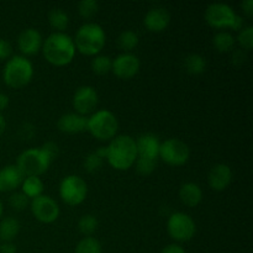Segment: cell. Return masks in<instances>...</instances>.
Wrapping results in <instances>:
<instances>
[{
    "mask_svg": "<svg viewBox=\"0 0 253 253\" xmlns=\"http://www.w3.org/2000/svg\"><path fill=\"white\" fill-rule=\"evenodd\" d=\"M99 2L96 0H82L78 2V12L83 19H90L98 12Z\"/></svg>",
    "mask_w": 253,
    "mask_h": 253,
    "instance_id": "f546056e",
    "label": "cell"
},
{
    "mask_svg": "<svg viewBox=\"0 0 253 253\" xmlns=\"http://www.w3.org/2000/svg\"><path fill=\"white\" fill-rule=\"evenodd\" d=\"M103 249H101V244L99 242V240H96L95 237L88 236L83 237L81 241L77 244L74 253H101Z\"/></svg>",
    "mask_w": 253,
    "mask_h": 253,
    "instance_id": "4316f807",
    "label": "cell"
},
{
    "mask_svg": "<svg viewBox=\"0 0 253 253\" xmlns=\"http://www.w3.org/2000/svg\"><path fill=\"white\" fill-rule=\"evenodd\" d=\"M215 48L221 53L230 52L235 46V37L229 31H219L212 39Z\"/></svg>",
    "mask_w": 253,
    "mask_h": 253,
    "instance_id": "d4e9b609",
    "label": "cell"
},
{
    "mask_svg": "<svg viewBox=\"0 0 253 253\" xmlns=\"http://www.w3.org/2000/svg\"><path fill=\"white\" fill-rule=\"evenodd\" d=\"M232 180V170L230 166L225 163H217L210 169L208 175V183L210 188L216 192H222L226 189Z\"/></svg>",
    "mask_w": 253,
    "mask_h": 253,
    "instance_id": "2e32d148",
    "label": "cell"
},
{
    "mask_svg": "<svg viewBox=\"0 0 253 253\" xmlns=\"http://www.w3.org/2000/svg\"><path fill=\"white\" fill-rule=\"evenodd\" d=\"M119 130V121L115 114L108 109L95 111L88 118L86 131L99 141H111Z\"/></svg>",
    "mask_w": 253,
    "mask_h": 253,
    "instance_id": "5b68a950",
    "label": "cell"
},
{
    "mask_svg": "<svg viewBox=\"0 0 253 253\" xmlns=\"http://www.w3.org/2000/svg\"><path fill=\"white\" fill-rule=\"evenodd\" d=\"M167 231L174 241L188 242L194 237L197 232V225L190 215L178 211L170 215L168 219Z\"/></svg>",
    "mask_w": 253,
    "mask_h": 253,
    "instance_id": "9c48e42d",
    "label": "cell"
},
{
    "mask_svg": "<svg viewBox=\"0 0 253 253\" xmlns=\"http://www.w3.org/2000/svg\"><path fill=\"white\" fill-rule=\"evenodd\" d=\"M161 253H187V252H185V250L183 249L182 246H179V245L172 244L166 246Z\"/></svg>",
    "mask_w": 253,
    "mask_h": 253,
    "instance_id": "8d00e7d4",
    "label": "cell"
},
{
    "mask_svg": "<svg viewBox=\"0 0 253 253\" xmlns=\"http://www.w3.org/2000/svg\"><path fill=\"white\" fill-rule=\"evenodd\" d=\"M88 195V184L82 177L69 174L62 179L59 184V197L71 207L81 205Z\"/></svg>",
    "mask_w": 253,
    "mask_h": 253,
    "instance_id": "52a82bcc",
    "label": "cell"
},
{
    "mask_svg": "<svg viewBox=\"0 0 253 253\" xmlns=\"http://www.w3.org/2000/svg\"><path fill=\"white\" fill-rule=\"evenodd\" d=\"M185 71L190 74H202L207 68V61L203 56L198 53H190L184 59Z\"/></svg>",
    "mask_w": 253,
    "mask_h": 253,
    "instance_id": "cb8c5ba5",
    "label": "cell"
},
{
    "mask_svg": "<svg viewBox=\"0 0 253 253\" xmlns=\"http://www.w3.org/2000/svg\"><path fill=\"white\" fill-rule=\"evenodd\" d=\"M170 22V15L166 7L156 6L147 11L143 19V25L151 32H162Z\"/></svg>",
    "mask_w": 253,
    "mask_h": 253,
    "instance_id": "9a60e30c",
    "label": "cell"
},
{
    "mask_svg": "<svg viewBox=\"0 0 253 253\" xmlns=\"http://www.w3.org/2000/svg\"><path fill=\"white\" fill-rule=\"evenodd\" d=\"M24 175L21 174L15 165L5 166L0 169V192L10 193L15 192L17 188L21 187L24 180Z\"/></svg>",
    "mask_w": 253,
    "mask_h": 253,
    "instance_id": "d6986e66",
    "label": "cell"
},
{
    "mask_svg": "<svg viewBox=\"0 0 253 253\" xmlns=\"http://www.w3.org/2000/svg\"><path fill=\"white\" fill-rule=\"evenodd\" d=\"M41 51L49 64L64 67L73 61L77 49L69 35L66 32H53L43 41Z\"/></svg>",
    "mask_w": 253,
    "mask_h": 253,
    "instance_id": "6da1fadb",
    "label": "cell"
},
{
    "mask_svg": "<svg viewBox=\"0 0 253 253\" xmlns=\"http://www.w3.org/2000/svg\"><path fill=\"white\" fill-rule=\"evenodd\" d=\"M42 44H43V39L41 32L34 27L22 30L17 37V47L24 57L35 56L39 53L42 49Z\"/></svg>",
    "mask_w": 253,
    "mask_h": 253,
    "instance_id": "5bb4252c",
    "label": "cell"
},
{
    "mask_svg": "<svg viewBox=\"0 0 253 253\" xmlns=\"http://www.w3.org/2000/svg\"><path fill=\"white\" fill-rule=\"evenodd\" d=\"M20 232V222L15 217L7 216L0 219V240L2 242H12Z\"/></svg>",
    "mask_w": 253,
    "mask_h": 253,
    "instance_id": "44dd1931",
    "label": "cell"
},
{
    "mask_svg": "<svg viewBox=\"0 0 253 253\" xmlns=\"http://www.w3.org/2000/svg\"><path fill=\"white\" fill-rule=\"evenodd\" d=\"M135 165H136V170H137L141 175H150L152 174L153 170L156 169L157 161H151V160H146V158L137 157Z\"/></svg>",
    "mask_w": 253,
    "mask_h": 253,
    "instance_id": "836d02e7",
    "label": "cell"
},
{
    "mask_svg": "<svg viewBox=\"0 0 253 253\" xmlns=\"http://www.w3.org/2000/svg\"><path fill=\"white\" fill-rule=\"evenodd\" d=\"M98 219H96V216H94V215L91 214L83 215L78 221L79 231H81V234H83L85 237L91 236V235L98 230Z\"/></svg>",
    "mask_w": 253,
    "mask_h": 253,
    "instance_id": "83f0119b",
    "label": "cell"
},
{
    "mask_svg": "<svg viewBox=\"0 0 253 253\" xmlns=\"http://www.w3.org/2000/svg\"><path fill=\"white\" fill-rule=\"evenodd\" d=\"M12 47L10 42L5 39H0V61H6L11 57Z\"/></svg>",
    "mask_w": 253,
    "mask_h": 253,
    "instance_id": "d590c367",
    "label": "cell"
},
{
    "mask_svg": "<svg viewBox=\"0 0 253 253\" xmlns=\"http://www.w3.org/2000/svg\"><path fill=\"white\" fill-rule=\"evenodd\" d=\"M237 14L230 5L214 2L205 9V21L212 29H230L234 25Z\"/></svg>",
    "mask_w": 253,
    "mask_h": 253,
    "instance_id": "30bf717a",
    "label": "cell"
},
{
    "mask_svg": "<svg viewBox=\"0 0 253 253\" xmlns=\"http://www.w3.org/2000/svg\"><path fill=\"white\" fill-rule=\"evenodd\" d=\"M140 67L141 62L136 54L131 53V52H124L115 57V59H113L111 72L118 78L127 81V79L133 78L138 73Z\"/></svg>",
    "mask_w": 253,
    "mask_h": 253,
    "instance_id": "4fadbf2b",
    "label": "cell"
},
{
    "mask_svg": "<svg viewBox=\"0 0 253 253\" xmlns=\"http://www.w3.org/2000/svg\"><path fill=\"white\" fill-rule=\"evenodd\" d=\"M108 163L116 170H127L137 160L135 138L130 135H116L108 146Z\"/></svg>",
    "mask_w": 253,
    "mask_h": 253,
    "instance_id": "7a4b0ae2",
    "label": "cell"
},
{
    "mask_svg": "<svg viewBox=\"0 0 253 253\" xmlns=\"http://www.w3.org/2000/svg\"><path fill=\"white\" fill-rule=\"evenodd\" d=\"M95 153H96V155H98L100 158H103V160H105L106 156H108V148H106V146H105V147H104V146H103V147H99L98 150L95 151Z\"/></svg>",
    "mask_w": 253,
    "mask_h": 253,
    "instance_id": "60d3db41",
    "label": "cell"
},
{
    "mask_svg": "<svg viewBox=\"0 0 253 253\" xmlns=\"http://www.w3.org/2000/svg\"><path fill=\"white\" fill-rule=\"evenodd\" d=\"M51 163L41 147H34L20 153L15 166L24 177H40L48 170Z\"/></svg>",
    "mask_w": 253,
    "mask_h": 253,
    "instance_id": "8992f818",
    "label": "cell"
},
{
    "mask_svg": "<svg viewBox=\"0 0 253 253\" xmlns=\"http://www.w3.org/2000/svg\"><path fill=\"white\" fill-rule=\"evenodd\" d=\"M5 130H6V120H5L4 115L0 113V136L5 132Z\"/></svg>",
    "mask_w": 253,
    "mask_h": 253,
    "instance_id": "b9f144b4",
    "label": "cell"
},
{
    "mask_svg": "<svg viewBox=\"0 0 253 253\" xmlns=\"http://www.w3.org/2000/svg\"><path fill=\"white\" fill-rule=\"evenodd\" d=\"M241 9L247 16H252L253 15V0H244L241 2Z\"/></svg>",
    "mask_w": 253,
    "mask_h": 253,
    "instance_id": "f35d334b",
    "label": "cell"
},
{
    "mask_svg": "<svg viewBox=\"0 0 253 253\" xmlns=\"http://www.w3.org/2000/svg\"><path fill=\"white\" fill-rule=\"evenodd\" d=\"M41 148L43 150V152L48 156L49 160L51 161H53L54 158L58 157L59 148H58V145H57V143L52 142V141H48V142L43 143Z\"/></svg>",
    "mask_w": 253,
    "mask_h": 253,
    "instance_id": "e575fe53",
    "label": "cell"
},
{
    "mask_svg": "<svg viewBox=\"0 0 253 253\" xmlns=\"http://www.w3.org/2000/svg\"><path fill=\"white\" fill-rule=\"evenodd\" d=\"M2 212H4V207H2V203L1 200H0V219H1L2 216Z\"/></svg>",
    "mask_w": 253,
    "mask_h": 253,
    "instance_id": "7bdbcfd3",
    "label": "cell"
},
{
    "mask_svg": "<svg viewBox=\"0 0 253 253\" xmlns=\"http://www.w3.org/2000/svg\"><path fill=\"white\" fill-rule=\"evenodd\" d=\"M17 247L16 245L12 244V242H2V245H0V253H16Z\"/></svg>",
    "mask_w": 253,
    "mask_h": 253,
    "instance_id": "74e56055",
    "label": "cell"
},
{
    "mask_svg": "<svg viewBox=\"0 0 253 253\" xmlns=\"http://www.w3.org/2000/svg\"><path fill=\"white\" fill-rule=\"evenodd\" d=\"M135 141L136 148H137V157L151 161L158 160L161 142L157 136L153 133H143Z\"/></svg>",
    "mask_w": 253,
    "mask_h": 253,
    "instance_id": "e0dca14e",
    "label": "cell"
},
{
    "mask_svg": "<svg viewBox=\"0 0 253 253\" xmlns=\"http://www.w3.org/2000/svg\"><path fill=\"white\" fill-rule=\"evenodd\" d=\"M86 124H88L86 116L79 115L77 113H67L58 119L57 127L61 132L74 135V133H81L85 131Z\"/></svg>",
    "mask_w": 253,
    "mask_h": 253,
    "instance_id": "ac0fdd59",
    "label": "cell"
},
{
    "mask_svg": "<svg viewBox=\"0 0 253 253\" xmlns=\"http://www.w3.org/2000/svg\"><path fill=\"white\" fill-rule=\"evenodd\" d=\"M48 22L52 26V29L56 30V32H63L69 25V16L63 9L51 10L48 15Z\"/></svg>",
    "mask_w": 253,
    "mask_h": 253,
    "instance_id": "603a6c76",
    "label": "cell"
},
{
    "mask_svg": "<svg viewBox=\"0 0 253 253\" xmlns=\"http://www.w3.org/2000/svg\"><path fill=\"white\" fill-rule=\"evenodd\" d=\"M103 163H104L103 158L99 157L95 152H91L89 153V155H86V157L84 158L83 167L88 173H95L100 169Z\"/></svg>",
    "mask_w": 253,
    "mask_h": 253,
    "instance_id": "1f68e13d",
    "label": "cell"
},
{
    "mask_svg": "<svg viewBox=\"0 0 253 253\" xmlns=\"http://www.w3.org/2000/svg\"><path fill=\"white\" fill-rule=\"evenodd\" d=\"M43 182L40 177H25L21 183V193L29 199H35L43 194Z\"/></svg>",
    "mask_w": 253,
    "mask_h": 253,
    "instance_id": "7402d4cb",
    "label": "cell"
},
{
    "mask_svg": "<svg viewBox=\"0 0 253 253\" xmlns=\"http://www.w3.org/2000/svg\"><path fill=\"white\" fill-rule=\"evenodd\" d=\"M180 202L189 208H195L203 200V190L199 184L194 182H187L182 184L179 189Z\"/></svg>",
    "mask_w": 253,
    "mask_h": 253,
    "instance_id": "ffe728a7",
    "label": "cell"
},
{
    "mask_svg": "<svg viewBox=\"0 0 253 253\" xmlns=\"http://www.w3.org/2000/svg\"><path fill=\"white\" fill-rule=\"evenodd\" d=\"M74 46L84 56H98L105 47L106 34L96 22H85L76 32Z\"/></svg>",
    "mask_w": 253,
    "mask_h": 253,
    "instance_id": "3957f363",
    "label": "cell"
},
{
    "mask_svg": "<svg viewBox=\"0 0 253 253\" xmlns=\"http://www.w3.org/2000/svg\"><path fill=\"white\" fill-rule=\"evenodd\" d=\"M34 77V66L24 56H12L5 63L2 69L4 83L11 89L25 88Z\"/></svg>",
    "mask_w": 253,
    "mask_h": 253,
    "instance_id": "277c9868",
    "label": "cell"
},
{
    "mask_svg": "<svg viewBox=\"0 0 253 253\" xmlns=\"http://www.w3.org/2000/svg\"><path fill=\"white\" fill-rule=\"evenodd\" d=\"M91 69L95 74L99 76H104L111 72V66H113V59L109 56H104V54H98L91 59Z\"/></svg>",
    "mask_w": 253,
    "mask_h": 253,
    "instance_id": "f1b7e54d",
    "label": "cell"
},
{
    "mask_svg": "<svg viewBox=\"0 0 253 253\" xmlns=\"http://www.w3.org/2000/svg\"><path fill=\"white\" fill-rule=\"evenodd\" d=\"M9 96L4 93H0V113L9 106Z\"/></svg>",
    "mask_w": 253,
    "mask_h": 253,
    "instance_id": "ab89813d",
    "label": "cell"
},
{
    "mask_svg": "<svg viewBox=\"0 0 253 253\" xmlns=\"http://www.w3.org/2000/svg\"><path fill=\"white\" fill-rule=\"evenodd\" d=\"M237 42L245 51H251L253 47V27L245 26L237 35Z\"/></svg>",
    "mask_w": 253,
    "mask_h": 253,
    "instance_id": "4dcf8cb0",
    "label": "cell"
},
{
    "mask_svg": "<svg viewBox=\"0 0 253 253\" xmlns=\"http://www.w3.org/2000/svg\"><path fill=\"white\" fill-rule=\"evenodd\" d=\"M99 103L98 91L91 85H82L74 91L72 105L79 115L86 116L91 114Z\"/></svg>",
    "mask_w": 253,
    "mask_h": 253,
    "instance_id": "7c38bea8",
    "label": "cell"
},
{
    "mask_svg": "<svg viewBox=\"0 0 253 253\" xmlns=\"http://www.w3.org/2000/svg\"><path fill=\"white\" fill-rule=\"evenodd\" d=\"M9 204L16 211H22L27 208V205L30 204V199L25 194H22L21 192H15L12 193L11 197L9 198Z\"/></svg>",
    "mask_w": 253,
    "mask_h": 253,
    "instance_id": "d6a6232c",
    "label": "cell"
},
{
    "mask_svg": "<svg viewBox=\"0 0 253 253\" xmlns=\"http://www.w3.org/2000/svg\"><path fill=\"white\" fill-rule=\"evenodd\" d=\"M140 39H138L137 32L132 31V30H125L119 35L118 44L123 51L130 52L137 47Z\"/></svg>",
    "mask_w": 253,
    "mask_h": 253,
    "instance_id": "484cf974",
    "label": "cell"
},
{
    "mask_svg": "<svg viewBox=\"0 0 253 253\" xmlns=\"http://www.w3.org/2000/svg\"><path fill=\"white\" fill-rule=\"evenodd\" d=\"M30 209H31L32 215L35 219L39 220L42 224H52L56 221L59 216L58 204L53 198L49 195H40V197L31 199L30 203Z\"/></svg>",
    "mask_w": 253,
    "mask_h": 253,
    "instance_id": "8fae6325",
    "label": "cell"
},
{
    "mask_svg": "<svg viewBox=\"0 0 253 253\" xmlns=\"http://www.w3.org/2000/svg\"><path fill=\"white\" fill-rule=\"evenodd\" d=\"M158 157L172 167H180L189 161L190 148L179 138H167L160 146Z\"/></svg>",
    "mask_w": 253,
    "mask_h": 253,
    "instance_id": "ba28073f",
    "label": "cell"
}]
</instances>
